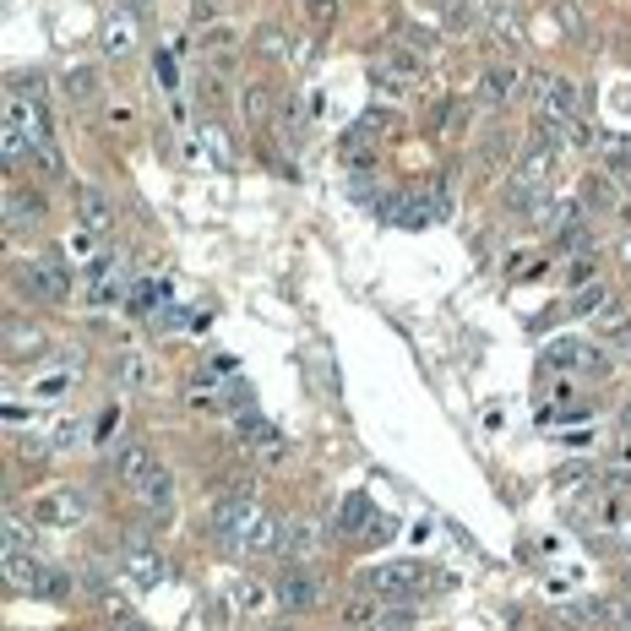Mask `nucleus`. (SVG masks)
<instances>
[{
	"instance_id": "f3484780",
	"label": "nucleus",
	"mask_w": 631,
	"mask_h": 631,
	"mask_svg": "<svg viewBox=\"0 0 631 631\" xmlns=\"http://www.w3.org/2000/svg\"><path fill=\"white\" fill-rule=\"evenodd\" d=\"M115 381L120 387H131V392H147L158 381V370H153V360H147V354H136V349H126L115 360Z\"/></svg>"
},
{
	"instance_id": "dca6fc26",
	"label": "nucleus",
	"mask_w": 631,
	"mask_h": 631,
	"mask_svg": "<svg viewBox=\"0 0 631 631\" xmlns=\"http://www.w3.org/2000/svg\"><path fill=\"white\" fill-rule=\"evenodd\" d=\"M234 436H240V447H245V452H262V447H272V441H283V436H278V425H272V419H262L256 408H245V414L234 419Z\"/></svg>"
},
{
	"instance_id": "9d476101",
	"label": "nucleus",
	"mask_w": 631,
	"mask_h": 631,
	"mask_svg": "<svg viewBox=\"0 0 631 631\" xmlns=\"http://www.w3.org/2000/svg\"><path fill=\"white\" fill-rule=\"evenodd\" d=\"M544 365L550 370H599L604 376V354H593L588 343H572V338L550 343V349H544Z\"/></svg>"
},
{
	"instance_id": "f257e3e1",
	"label": "nucleus",
	"mask_w": 631,
	"mask_h": 631,
	"mask_svg": "<svg viewBox=\"0 0 631 631\" xmlns=\"http://www.w3.org/2000/svg\"><path fill=\"white\" fill-rule=\"evenodd\" d=\"M419 583H425V572L419 566H365L360 572V593H370V599H381V604H408L419 593Z\"/></svg>"
},
{
	"instance_id": "4d7b16f0",
	"label": "nucleus",
	"mask_w": 631,
	"mask_h": 631,
	"mask_svg": "<svg viewBox=\"0 0 631 631\" xmlns=\"http://www.w3.org/2000/svg\"><path fill=\"white\" fill-rule=\"evenodd\" d=\"M626 588H631V566H626Z\"/></svg>"
},
{
	"instance_id": "6e6d98bb",
	"label": "nucleus",
	"mask_w": 631,
	"mask_h": 631,
	"mask_svg": "<svg viewBox=\"0 0 631 631\" xmlns=\"http://www.w3.org/2000/svg\"><path fill=\"white\" fill-rule=\"evenodd\" d=\"M621 534H626V539H631V517H621Z\"/></svg>"
},
{
	"instance_id": "ddd939ff",
	"label": "nucleus",
	"mask_w": 631,
	"mask_h": 631,
	"mask_svg": "<svg viewBox=\"0 0 631 631\" xmlns=\"http://www.w3.org/2000/svg\"><path fill=\"white\" fill-rule=\"evenodd\" d=\"M555 164H561V147H544V142H534V147L523 153V169H517V175H523L528 185H539V191H550Z\"/></svg>"
},
{
	"instance_id": "9b49d317",
	"label": "nucleus",
	"mask_w": 631,
	"mask_h": 631,
	"mask_svg": "<svg viewBox=\"0 0 631 631\" xmlns=\"http://www.w3.org/2000/svg\"><path fill=\"white\" fill-rule=\"evenodd\" d=\"M77 218L98 234V240H104V234H115V207L104 202V191H98V185H77Z\"/></svg>"
},
{
	"instance_id": "c756f323",
	"label": "nucleus",
	"mask_w": 631,
	"mask_h": 631,
	"mask_svg": "<svg viewBox=\"0 0 631 631\" xmlns=\"http://www.w3.org/2000/svg\"><path fill=\"white\" fill-rule=\"evenodd\" d=\"M583 485H599V468H593V463H566V468H555V490L577 496Z\"/></svg>"
},
{
	"instance_id": "f704fd0d",
	"label": "nucleus",
	"mask_w": 631,
	"mask_h": 631,
	"mask_svg": "<svg viewBox=\"0 0 631 631\" xmlns=\"http://www.w3.org/2000/svg\"><path fill=\"white\" fill-rule=\"evenodd\" d=\"M419 615H414V604H381V615H376V631H408Z\"/></svg>"
},
{
	"instance_id": "8fccbe9b",
	"label": "nucleus",
	"mask_w": 631,
	"mask_h": 631,
	"mask_svg": "<svg viewBox=\"0 0 631 631\" xmlns=\"http://www.w3.org/2000/svg\"><path fill=\"white\" fill-rule=\"evenodd\" d=\"M153 327L158 332H180L185 327V311H180V305H158V311H153Z\"/></svg>"
},
{
	"instance_id": "393cba45",
	"label": "nucleus",
	"mask_w": 631,
	"mask_h": 631,
	"mask_svg": "<svg viewBox=\"0 0 631 631\" xmlns=\"http://www.w3.org/2000/svg\"><path fill=\"white\" fill-rule=\"evenodd\" d=\"M44 441H49V452H71L82 441V419H71V414H55L44 425Z\"/></svg>"
},
{
	"instance_id": "a19ab883",
	"label": "nucleus",
	"mask_w": 631,
	"mask_h": 631,
	"mask_svg": "<svg viewBox=\"0 0 631 631\" xmlns=\"http://www.w3.org/2000/svg\"><path fill=\"white\" fill-rule=\"evenodd\" d=\"M66 392H71V370H60V376H39V381H33V398H66Z\"/></svg>"
},
{
	"instance_id": "2f4dec72",
	"label": "nucleus",
	"mask_w": 631,
	"mask_h": 631,
	"mask_svg": "<svg viewBox=\"0 0 631 631\" xmlns=\"http://www.w3.org/2000/svg\"><path fill=\"white\" fill-rule=\"evenodd\" d=\"M610 289L604 283H588V289H577V300H572V316H599V311H610Z\"/></svg>"
},
{
	"instance_id": "de8ad7c7",
	"label": "nucleus",
	"mask_w": 631,
	"mask_h": 631,
	"mask_svg": "<svg viewBox=\"0 0 631 631\" xmlns=\"http://www.w3.org/2000/svg\"><path fill=\"white\" fill-rule=\"evenodd\" d=\"M447 11H452V17H447V28H452V33H463V28H474V22H479V11L468 6V0H452Z\"/></svg>"
},
{
	"instance_id": "4468645a",
	"label": "nucleus",
	"mask_w": 631,
	"mask_h": 631,
	"mask_svg": "<svg viewBox=\"0 0 631 631\" xmlns=\"http://www.w3.org/2000/svg\"><path fill=\"white\" fill-rule=\"evenodd\" d=\"M517 93H523V66H517V60H496L490 77H485V98L490 104H512Z\"/></svg>"
},
{
	"instance_id": "6e6552de",
	"label": "nucleus",
	"mask_w": 631,
	"mask_h": 631,
	"mask_svg": "<svg viewBox=\"0 0 631 631\" xmlns=\"http://www.w3.org/2000/svg\"><path fill=\"white\" fill-rule=\"evenodd\" d=\"M98 44H104V55L109 60H126V55H136V17L126 6H115L104 17V28H98Z\"/></svg>"
},
{
	"instance_id": "49530a36",
	"label": "nucleus",
	"mask_w": 631,
	"mask_h": 631,
	"mask_svg": "<svg viewBox=\"0 0 631 631\" xmlns=\"http://www.w3.org/2000/svg\"><path fill=\"white\" fill-rule=\"evenodd\" d=\"M234 39H240V33H234V28H224V22L202 28V49H234Z\"/></svg>"
},
{
	"instance_id": "7c9ffc66",
	"label": "nucleus",
	"mask_w": 631,
	"mask_h": 631,
	"mask_svg": "<svg viewBox=\"0 0 631 631\" xmlns=\"http://www.w3.org/2000/svg\"><path fill=\"white\" fill-rule=\"evenodd\" d=\"M376 615H381V599H370V593H360V599H349V604H343V626H349V631L376 626Z\"/></svg>"
},
{
	"instance_id": "37998d69",
	"label": "nucleus",
	"mask_w": 631,
	"mask_h": 631,
	"mask_svg": "<svg viewBox=\"0 0 631 631\" xmlns=\"http://www.w3.org/2000/svg\"><path fill=\"white\" fill-rule=\"evenodd\" d=\"M588 245H593V229H588V224H572V229H561V251H572V256H588Z\"/></svg>"
},
{
	"instance_id": "72a5a7b5",
	"label": "nucleus",
	"mask_w": 631,
	"mask_h": 631,
	"mask_svg": "<svg viewBox=\"0 0 631 631\" xmlns=\"http://www.w3.org/2000/svg\"><path fill=\"white\" fill-rule=\"evenodd\" d=\"M392 539H398V517H387V512H381V517H370V523H365V534H360L365 550H376V544H392Z\"/></svg>"
},
{
	"instance_id": "603ef678",
	"label": "nucleus",
	"mask_w": 631,
	"mask_h": 631,
	"mask_svg": "<svg viewBox=\"0 0 631 631\" xmlns=\"http://www.w3.org/2000/svg\"><path fill=\"white\" fill-rule=\"evenodd\" d=\"M109 631H153V626H147L142 615H126V610H120V615H115V626H109Z\"/></svg>"
},
{
	"instance_id": "412c9836",
	"label": "nucleus",
	"mask_w": 631,
	"mask_h": 631,
	"mask_svg": "<svg viewBox=\"0 0 631 631\" xmlns=\"http://www.w3.org/2000/svg\"><path fill=\"white\" fill-rule=\"evenodd\" d=\"M321 550V528L316 523H283V555H294V561H311Z\"/></svg>"
},
{
	"instance_id": "864d4df0",
	"label": "nucleus",
	"mask_w": 631,
	"mask_h": 631,
	"mask_svg": "<svg viewBox=\"0 0 631 631\" xmlns=\"http://www.w3.org/2000/svg\"><path fill=\"white\" fill-rule=\"evenodd\" d=\"M120 6H126L131 17H147V11H153V0H120Z\"/></svg>"
},
{
	"instance_id": "0eeeda50",
	"label": "nucleus",
	"mask_w": 631,
	"mask_h": 631,
	"mask_svg": "<svg viewBox=\"0 0 631 631\" xmlns=\"http://www.w3.org/2000/svg\"><path fill=\"white\" fill-rule=\"evenodd\" d=\"M272 599H278L283 610H311L321 599V577H311L305 566H289L283 577H272Z\"/></svg>"
},
{
	"instance_id": "bb28decb",
	"label": "nucleus",
	"mask_w": 631,
	"mask_h": 631,
	"mask_svg": "<svg viewBox=\"0 0 631 631\" xmlns=\"http://www.w3.org/2000/svg\"><path fill=\"white\" fill-rule=\"evenodd\" d=\"M39 572H44V566L33 561L28 550H6V577H11V588L33 593V583H39Z\"/></svg>"
},
{
	"instance_id": "cd10ccee",
	"label": "nucleus",
	"mask_w": 631,
	"mask_h": 631,
	"mask_svg": "<svg viewBox=\"0 0 631 631\" xmlns=\"http://www.w3.org/2000/svg\"><path fill=\"white\" fill-rule=\"evenodd\" d=\"M240 109H245V120H251V126H267V115H272V93L262 88V82H245V88H240Z\"/></svg>"
},
{
	"instance_id": "a211bd4d",
	"label": "nucleus",
	"mask_w": 631,
	"mask_h": 631,
	"mask_svg": "<svg viewBox=\"0 0 631 631\" xmlns=\"http://www.w3.org/2000/svg\"><path fill=\"white\" fill-rule=\"evenodd\" d=\"M44 218V196H28V191H6V234H22L28 224Z\"/></svg>"
},
{
	"instance_id": "2eb2a0df",
	"label": "nucleus",
	"mask_w": 631,
	"mask_h": 631,
	"mask_svg": "<svg viewBox=\"0 0 631 631\" xmlns=\"http://www.w3.org/2000/svg\"><path fill=\"white\" fill-rule=\"evenodd\" d=\"M370 517H376V512H370V496H365V490H349L343 506H338V517H332V528H338L343 539H360Z\"/></svg>"
},
{
	"instance_id": "39448f33",
	"label": "nucleus",
	"mask_w": 631,
	"mask_h": 631,
	"mask_svg": "<svg viewBox=\"0 0 631 631\" xmlns=\"http://www.w3.org/2000/svg\"><path fill=\"white\" fill-rule=\"evenodd\" d=\"M234 550L240 555H267V550H283V523L278 517H267V512H251L240 528H234Z\"/></svg>"
},
{
	"instance_id": "58836bf2",
	"label": "nucleus",
	"mask_w": 631,
	"mask_h": 631,
	"mask_svg": "<svg viewBox=\"0 0 631 631\" xmlns=\"http://www.w3.org/2000/svg\"><path fill=\"white\" fill-rule=\"evenodd\" d=\"M93 240H98V234H93L88 224H77V229L66 234V251L77 256V262H98V256H93Z\"/></svg>"
},
{
	"instance_id": "ea45409f",
	"label": "nucleus",
	"mask_w": 631,
	"mask_h": 631,
	"mask_svg": "<svg viewBox=\"0 0 631 631\" xmlns=\"http://www.w3.org/2000/svg\"><path fill=\"white\" fill-rule=\"evenodd\" d=\"M566 283H572V289H588V283H599V262H593V256H572V267H566Z\"/></svg>"
},
{
	"instance_id": "a878e982",
	"label": "nucleus",
	"mask_w": 631,
	"mask_h": 631,
	"mask_svg": "<svg viewBox=\"0 0 631 631\" xmlns=\"http://www.w3.org/2000/svg\"><path fill=\"white\" fill-rule=\"evenodd\" d=\"M28 164L39 169L44 180H66V158H60L55 136H49V142H33V147H28Z\"/></svg>"
},
{
	"instance_id": "aec40b11",
	"label": "nucleus",
	"mask_w": 631,
	"mask_h": 631,
	"mask_svg": "<svg viewBox=\"0 0 631 631\" xmlns=\"http://www.w3.org/2000/svg\"><path fill=\"white\" fill-rule=\"evenodd\" d=\"M136 496H142V506H147L153 517H169V506H175V479L158 468L153 479H142V485H136Z\"/></svg>"
},
{
	"instance_id": "1a4fd4ad",
	"label": "nucleus",
	"mask_w": 631,
	"mask_h": 631,
	"mask_svg": "<svg viewBox=\"0 0 631 631\" xmlns=\"http://www.w3.org/2000/svg\"><path fill=\"white\" fill-rule=\"evenodd\" d=\"M115 474H120V485H142V479H153L158 474V457H153V447L147 441H126V447L115 452Z\"/></svg>"
},
{
	"instance_id": "f8f14e48",
	"label": "nucleus",
	"mask_w": 631,
	"mask_h": 631,
	"mask_svg": "<svg viewBox=\"0 0 631 631\" xmlns=\"http://www.w3.org/2000/svg\"><path fill=\"white\" fill-rule=\"evenodd\" d=\"M539 115L555 120V126H572V120H577V88H572V82L550 77V88H544V98H539Z\"/></svg>"
},
{
	"instance_id": "4be33fe9",
	"label": "nucleus",
	"mask_w": 631,
	"mask_h": 631,
	"mask_svg": "<svg viewBox=\"0 0 631 631\" xmlns=\"http://www.w3.org/2000/svg\"><path fill=\"white\" fill-rule=\"evenodd\" d=\"M60 88H66L71 104H93L98 98V71L93 66H66L60 71Z\"/></svg>"
},
{
	"instance_id": "4c0bfd02",
	"label": "nucleus",
	"mask_w": 631,
	"mask_h": 631,
	"mask_svg": "<svg viewBox=\"0 0 631 631\" xmlns=\"http://www.w3.org/2000/svg\"><path fill=\"white\" fill-rule=\"evenodd\" d=\"M202 142H207V158H213L218 169H234V153H229V136H224V131L207 126V131H202Z\"/></svg>"
},
{
	"instance_id": "20e7f679",
	"label": "nucleus",
	"mask_w": 631,
	"mask_h": 631,
	"mask_svg": "<svg viewBox=\"0 0 631 631\" xmlns=\"http://www.w3.org/2000/svg\"><path fill=\"white\" fill-rule=\"evenodd\" d=\"M82 517H88V496L71 485H55L33 501V523H44V528H77Z\"/></svg>"
},
{
	"instance_id": "3c124183",
	"label": "nucleus",
	"mask_w": 631,
	"mask_h": 631,
	"mask_svg": "<svg viewBox=\"0 0 631 631\" xmlns=\"http://www.w3.org/2000/svg\"><path fill=\"white\" fill-rule=\"evenodd\" d=\"M196 93H202V104H207V109H213V104H224V77H218V71H207V77H202V88H196Z\"/></svg>"
},
{
	"instance_id": "79ce46f5",
	"label": "nucleus",
	"mask_w": 631,
	"mask_h": 631,
	"mask_svg": "<svg viewBox=\"0 0 631 631\" xmlns=\"http://www.w3.org/2000/svg\"><path fill=\"white\" fill-rule=\"evenodd\" d=\"M33 544H39V534L22 517H6V550H33Z\"/></svg>"
},
{
	"instance_id": "a18cd8bd",
	"label": "nucleus",
	"mask_w": 631,
	"mask_h": 631,
	"mask_svg": "<svg viewBox=\"0 0 631 631\" xmlns=\"http://www.w3.org/2000/svg\"><path fill=\"white\" fill-rule=\"evenodd\" d=\"M224 11H229V0H191V17L202 22V28L207 22H224Z\"/></svg>"
},
{
	"instance_id": "6ab92c4d",
	"label": "nucleus",
	"mask_w": 631,
	"mask_h": 631,
	"mask_svg": "<svg viewBox=\"0 0 631 631\" xmlns=\"http://www.w3.org/2000/svg\"><path fill=\"white\" fill-rule=\"evenodd\" d=\"M39 349H44V332L28 327L22 316H6V354L11 360H33Z\"/></svg>"
},
{
	"instance_id": "c85d7f7f",
	"label": "nucleus",
	"mask_w": 631,
	"mask_h": 631,
	"mask_svg": "<svg viewBox=\"0 0 631 631\" xmlns=\"http://www.w3.org/2000/svg\"><path fill=\"white\" fill-rule=\"evenodd\" d=\"M583 207H593V213H615L621 207V196H615V185L604 175H588L583 180Z\"/></svg>"
},
{
	"instance_id": "c9c22d12",
	"label": "nucleus",
	"mask_w": 631,
	"mask_h": 631,
	"mask_svg": "<svg viewBox=\"0 0 631 631\" xmlns=\"http://www.w3.org/2000/svg\"><path fill=\"white\" fill-rule=\"evenodd\" d=\"M539 218H544L550 229H572V224H583L577 202H544V207H539Z\"/></svg>"
},
{
	"instance_id": "7ed1b4c3",
	"label": "nucleus",
	"mask_w": 631,
	"mask_h": 631,
	"mask_svg": "<svg viewBox=\"0 0 631 631\" xmlns=\"http://www.w3.org/2000/svg\"><path fill=\"white\" fill-rule=\"evenodd\" d=\"M120 572H126L136 588H158L169 577V566H164V555L153 550L147 534H126V544H120Z\"/></svg>"
},
{
	"instance_id": "c03bdc74",
	"label": "nucleus",
	"mask_w": 631,
	"mask_h": 631,
	"mask_svg": "<svg viewBox=\"0 0 631 631\" xmlns=\"http://www.w3.org/2000/svg\"><path fill=\"white\" fill-rule=\"evenodd\" d=\"M256 49H262L267 60H283V55H289V39H283L278 28H262V33H256Z\"/></svg>"
},
{
	"instance_id": "5701e85b",
	"label": "nucleus",
	"mask_w": 631,
	"mask_h": 631,
	"mask_svg": "<svg viewBox=\"0 0 631 631\" xmlns=\"http://www.w3.org/2000/svg\"><path fill=\"white\" fill-rule=\"evenodd\" d=\"M338 153H343V164H349L354 175H370V169L381 164V153L365 142V131H349V136H343V147H338Z\"/></svg>"
},
{
	"instance_id": "f03ea898",
	"label": "nucleus",
	"mask_w": 631,
	"mask_h": 631,
	"mask_svg": "<svg viewBox=\"0 0 631 631\" xmlns=\"http://www.w3.org/2000/svg\"><path fill=\"white\" fill-rule=\"evenodd\" d=\"M256 485H245V479H229V485H218V496L213 506H207V528H213V539H234V528L245 523V517L256 512V496H251Z\"/></svg>"
},
{
	"instance_id": "423d86ee",
	"label": "nucleus",
	"mask_w": 631,
	"mask_h": 631,
	"mask_svg": "<svg viewBox=\"0 0 631 631\" xmlns=\"http://www.w3.org/2000/svg\"><path fill=\"white\" fill-rule=\"evenodd\" d=\"M22 283H28V294H39V300H49V305H66L71 300V272L60 267V262H28L22 267Z\"/></svg>"
},
{
	"instance_id": "09e8293b",
	"label": "nucleus",
	"mask_w": 631,
	"mask_h": 631,
	"mask_svg": "<svg viewBox=\"0 0 631 631\" xmlns=\"http://www.w3.org/2000/svg\"><path fill=\"white\" fill-rule=\"evenodd\" d=\"M153 77L164 82V88H175V82H180V71H175V55H169V49H158V55H153Z\"/></svg>"
},
{
	"instance_id": "b1692460",
	"label": "nucleus",
	"mask_w": 631,
	"mask_h": 631,
	"mask_svg": "<svg viewBox=\"0 0 631 631\" xmlns=\"http://www.w3.org/2000/svg\"><path fill=\"white\" fill-rule=\"evenodd\" d=\"M71 593H77V577L60 572V566H44L39 583H33V599H55V604H66Z\"/></svg>"
},
{
	"instance_id": "473e14b6",
	"label": "nucleus",
	"mask_w": 631,
	"mask_h": 631,
	"mask_svg": "<svg viewBox=\"0 0 631 631\" xmlns=\"http://www.w3.org/2000/svg\"><path fill=\"white\" fill-rule=\"evenodd\" d=\"M408 202H414V191H392V196H381V202H376V218H381L387 229H403Z\"/></svg>"
},
{
	"instance_id": "5fc2aeb1",
	"label": "nucleus",
	"mask_w": 631,
	"mask_h": 631,
	"mask_svg": "<svg viewBox=\"0 0 631 631\" xmlns=\"http://www.w3.org/2000/svg\"><path fill=\"white\" fill-rule=\"evenodd\" d=\"M621 262L631 267V229H626V240H621Z\"/></svg>"
},
{
	"instance_id": "e433bc0d",
	"label": "nucleus",
	"mask_w": 631,
	"mask_h": 631,
	"mask_svg": "<svg viewBox=\"0 0 631 631\" xmlns=\"http://www.w3.org/2000/svg\"><path fill=\"white\" fill-rule=\"evenodd\" d=\"M593 321H599V338H631V311H621V305H610V311Z\"/></svg>"
}]
</instances>
